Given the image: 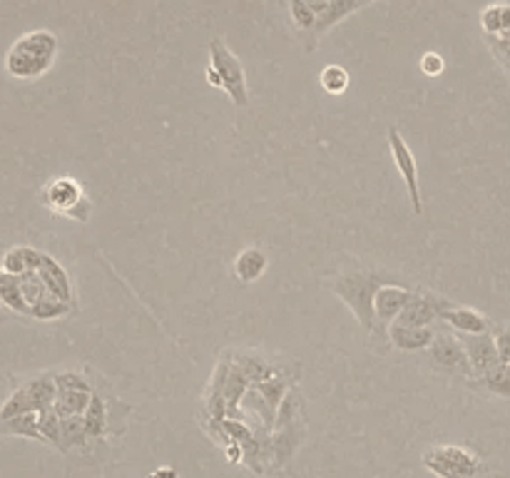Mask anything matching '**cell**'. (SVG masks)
<instances>
[{
  "label": "cell",
  "mask_w": 510,
  "mask_h": 478,
  "mask_svg": "<svg viewBox=\"0 0 510 478\" xmlns=\"http://www.w3.org/2000/svg\"><path fill=\"white\" fill-rule=\"evenodd\" d=\"M506 366H508V374H510V364H506Z\"/></svg>",
  "instance_id": "cell-33"
},
{
  "label": "cell",
  "mask_w": 510,
  "mask_h": 478,
  "mask_svg": "<svg viewBox=\"0 0 510 478\" xmlns=\"http://www.w3.org/2000/svg\"><path fill=\"white\" fill-rule=\"evenodd\" d=\"M438 321L448 324L451 329H456L458 334H483V331H493V324L488 319L483 317L480 311L468 307H453V304H446L441 309V317Z\"/></svg>",
  "instance_id": "cell-13"
},
{
  "label": "cell",
  "mask_w": 510,
  "mask_h": 478,
  "mask_svg": "<svg viewBox=\"0 0 510 478\" xmlns=\"http://www.w3.org/2000/svg\"><path fill=\"white\" fill-rule=\"evenodd\" d=\"M389 279H381L376 272L369 269H353L346 275L336 276V282L331 284L334 294L351 309V314L362 324L363 329H376V319H373V297L381 284Z\"/></svg>",
  "instance_id": "cell-2"
},
{
  "label": "cell",
  "mask_w": 510,
  "mask_h": 478,
  "mask_svg": "<svg viewBox=\"0 0 510 478\" xmlns=\"http://www.w3.org/2000/svg\"><path fill=\"white\" fill-rule=\"evenodd\" d=\"M58 38L50 31H32L18 38L5 55V68L18 80H35L55 63Z\"/></svg>",
  "instance_id": "cell-1"
},
{
  "label": "cell",
  "mask_w": 510,
  "mask_h": 478,
  "mask_svg": "<svg viewBox=\"0 0 510 478\" xmlns=\"http://www.w3.org/2000/svg\"><path fill=\"white\" fill-rule=\"evenodd\" d=\"M436 337V331L431 327H406V324H398L394 321L389 327V339L394 347L404 351H421L431 347V341Z\"/></svg>",
  "instance_id": "cell-14"
},
{
  "label": "cell",
  "mask_w": 510,
  "mask_h": 478,
  "mask_svg": "<svg viewBox=\"0 0 510 478\" xmlns=\"http://www.w3.org/2000/svg\"><path fill=\"white\" fill-rule=\"evenodd\" d=\"M480 23L488 35H500L503 32V5H488L480 13Z\"/></svg>",
  "instance_id": "cell-26"
},
{
  "label": "cell",
  "mask_w": 510,
  "mask_h": 478,
  "mask_svg": "<svg viewBox=\"0 0 510 478\" xmlns=\"http://www.w3.org/2000/svg\"><path fill=\"white\" fill-rule=\"evenodd\" d=\"M446 304V299L431 297V294H416L414 292V297L408 299V304H406L396 321L406 324V327H431L434 321H438L441 309Z\"/></svg>",
  "instance_id": "cell-11"
},
{
  "label": "cell",
  "mask_w": 510,
  "mask_h": 478,
  "mask_svg": "<svg viewBox=\"0 0 510 478\" xmlns=\"http://www.w3.org/2000/svg\"><path fill=\"white\" fill-rule=\"evenodd\" d=\"M319 83L329 95H344L346 87H349V73H346V68H341V65H327V68L321 70Z\"/></svg>",
  "instance_id": "cell-24"
},
{
  "label": "cell",
  "mask_w": 510,
  "mask_h": 478,
  "mask_svg": "<svg viewBox=\"0 0 510 478\" xmlns=\"http://www.w3.org/2000/svg\"><path fill=\"white\" fill-rule=\"evenodd\" d=\"M362 3H366V0H331L329 8H327V11L321 13L319 18H317V25H314V35L319 38L321 32H327L331 25H336L341 18L351 15V13L356 11V8H359Z\"/></svg>",
  "instance_id": "cell-19"
},
{
  "label": "cell",
  "mask_w": 510,
  "mask_h": 478,
  "mask_svg": "<svg viewBox=\"0 0 510 478\" xmlns=\"http://www.w3.org/2000/svg\"><path fill=\"white\" fill-rule=\"evenodd\" d=\"M431 359L434 364H438L441 369H446L451 374H463V376H476L473 366H470V359H468L466 349L461 344V337L456 334H436L434 341H431Z\"/></svg>",
  "instance_id": "cell-8"
},
{
  "label": "cell",
  "mask_w": 510,
  "mask_h": 478,
  "mask_svg": "<svg viewBox=\"0 0 510 478\" xmlns=\"http://www.w3.org/2000/svg\"><path fill=\"white\" fill-rule=\"evenodd\" d=\"M493 50H496V55H498L503 65L510 70V31L493 35Z\"/></svg>",
  "instance_id": "cell-28"
},
{
  "label": "cell",
  "mask_w": 510,
  "mask_h": 478,
  "mask_svg": "<svg viewBox=\"0 0 510 478\" xmlns=\"http://www.w3.org/2000/svg\"><path fill=\"white\" fill-rule=\"evenodd\" d=\"M483 386H486V392L493 393V396H500V399H510V374H508V366L506 364H498V366H493L488 372L479 376Z\"/></svg>",
  "instance_id": "cell-22"
},
{
  "label": "cell",
  "mask_w": 510,
  "mask_h": 478,
  "mask_svg": "<svg viewBox=\"0 0 510 478\" xmlns=\"http://www.w3.org/2000/svg\"><path fill=\"white\" fill-rule=\"evenodd\" d=\"M510 31V3H503V32Z\"/></svg>",
  "instance_id": "cell-32"
},
{
  "label": "cell",
  "mask_w": 510,
  "mask_h": 478,
  "mask_svg": "<svg viewBox=\"0 0 510 478\" xmlns=\"http://www.w3.org/2000/svg\"><path fill=\"white\" fill-rule=\"evenodd\" d=\"M55 396H58L55 374H38L25 379L0 401V426H5L18 416L43 414L48 409H53Z\"/></svg>",
  "instance_id": "cell-3"
},
{
  "label": "cell",
  "mask_w": 510,
  "mask_h": 478,
  "mask_svg": "<svg viewBox=\"0 0 510 478\" xmlns=\"http://www.w3.org/2000/svg\"><path fill=\"white\" fill-rule=\"evenodd\" d=\"M204 75H207V83L212 87H222V77H219V73L214 70L212 65H207V70H204Z\"/></svg>",
  "instance_id": "cell-31"
},
{
  "label": "cell",
  "mask_w": 510,
  "mask_h": 478,
  "mask_svg": "<svg viewBox=\"0 0 510 478\" xmlns=\"http://www.w3.org/2000/svg\"><path fill=\"white\" fill-rule=\"evenodd\" d=\"M0 304L15 314H28V304L21 292V279L18 275H8L5 269H0Z\"/></svg>",
  "instance_id": "cell-18"
},
{
  "label": "cell",
  "mask_w": 510,
  "mask_h": 478,
  "mask_svg": "<svg viewBox=\"0 0 510 478\" xmlns=\"http://www.w3.org/2000/svg\"><path fill=\"white\" fill-rule=\"evenodd\" d=\"M90 212H93V204H90V200H87V197H83V200L75 204L73 210L65 214V217H70V220H77V222H87V220H90Z\"/></svg>",
  "instance_id": "cell-30"
},
{
  "label": "cell",
  "mask_w": 510,
  "mask_h": 478,
  "mask_svg": "<svg viewBox=\"0 0 510 478\" xmlns=\"http://www.w3.org/2000/svg\"><path fill=\"white\" fill-rule=\"evenodd\" d=\"M291 18H294V23H297L301 31H314L319 15L311 11V5H309L307 0H291Z\"/></svg>",
  "instance_id": "cell-25"
},
{
  "label": "cell",
  "mask_w": 510,
  "mask_h": 478,
  "mask_svg": "<svg viewBox=\"0 0 510 478\" xmlns=\"http://www.w3.org/2000/svg\"><path fill=\"white\" fill-rule=\"evenodd\" d=\"M55 386H58V396H55L53 411L60 419L83 416L93 401V396H95L90 382L77 372H58L55 374Z\"/></svg>",
  "instance_id": "cell-5"
},
{
  "label": "cell",
  "mask_w": 510,
  "mask_h": 478,
  "mask_svg": "<svg viewBox=\"0 0 510 478\" xmlns=\"http://www.w3.org/2000/svg\"><path fill=\"white\" fill-rule=\"evenodd\" d=\"M38 275L43 276L45 287L53 297L63 299L67 304H73V284H70V276L63 269V265L53 259L50 255H43V265L38 269Z\"/></svg>",
  "instance_id": "cell-15"
},
{
  "label": "cell",
  "mask_w": 510,
  "mask_h": 478,
  "mask_svg": "<svg viewBox=\"0 0 510 478\" xmlns=\"http://www.w3.org/2000/svg\"><path fill=\"white\" fill-rule=\"evenodd\" d=\"M424 464L441 478H476L480 473V458L461 446H436L424 454Z\"/></svg>",
  "instance_id": "cell-6"
},
{
  "label": "cell",
  "mask_w": 510,
  "mask_h": 478,
  "mask_svg": "<svg viewBox=\"0 0 510 478\" xmlns=\"http://www.w3.org/2000/svg\"><path fill=\"white\" fill-rule=\"evenodd\" d=\"M414 297V292L406 287H396L391 282H386L379 287L376 297H373V319L379 327H391L398 314L404 311V307L408 304V299Z\"/></svg>",
  "instance_id": "cell-9"
},
{
  "label": "cell",
  "mask_w": 510,
  "mask_h": 478,
  "mask_svg": "<svg viewBox=\"0 0 510 478\" xmlns=\"http://www.w3.org/2000/svg\"><path fill=\"white\" fill-rule=\"evenodd\" d=\"M493 337H496V349H498V362L510 364V329L503 327H493Z\"/></svg>",
  "instance_id": "cell-27"
},
{
  "label": "cell",
  "mask_w": 510,
  "mask_h": 478,
  "mask_svg": "<svg viewBox=\"0 0 510 478\" xmlns=\"http://www.w3.org/2000/svg\"><path fill=\"white\" fill-rule=\"evenodd\" d=\"M43 255L35 247H13L3 255L0 269H5L8 275H25V272H38L43 265Z\"/></svg>",
  "instance_id": "cell-16"
},
{
  "label": "cell",
  "mask_w": 510,
  "mask_h": 478,
  "mask_svg": "<svg viewBox=\"0 0 510 478\" xmlns=\"http://www.w3.org/2000/svg\"><path fill=\"white\" fill-rule=\"evenodd\" d=\"M83 197H85V194H83V187H80L73 177H55V180H50L45 185L43 190L45 204L58 214L70 212Z\"/></svg>",
  "instance_id": "cell-12"
},
{
  "label": "cell",
  "mask_w": 510,
  "mask_h": 478,
  "mask_svg": "<svg viewBox=\"0 0 510 478\" xmlns=\"http://www.w3.org/2000/svg\"><path fill=\"white\" fill-rule=\"evenodd\" d=\"M21 279V292H22V299H25V304H28V314H31V307H35L40 299H45L50 292L45 287L43 276L38 275V272H25V275H18Z\"/></svg>",
  "instance_id": "cell-23"
},
{
  "label": "cell",
  "mask_w": 510,
  "mask_h": 478,
  "mask_svg": "<svg viewBox=\"0 0 510 478\" xmlns=\"http://www.w3.org/2000/svg\"><path fill=\"white\" fill-rule=\"evenodd\" d=\"M389 148H391V155H394L396 170L401 172V177H404L411 207H414L416 214H421L424 212V203H421V187H418V167H416V159L408 145H406V140L401 138V132L396 128L389 130Z\"/></svg>",
  "instance_id": "cell-7"
},
{
  "label": "cell",
  "mask_w": 510,
  "mask_h": 478,
  "mask_svg": "<svg viewBox=\"0 0 510 478\" xmlns=\"http://www.w3.org/2000/svg\"><path fill=\"white\" fill-rule=\"evenodd\" d=\"M458 337H461V344H463V349H466L476 376H483L488 369L498 366V349H496V337H493V331H483V334H458Z\"/></svg>",
  "instance_id": "cell-10"
},
{
  "label": "cell",
  "mask_w": 510,
  "mask_h": 478,
  "mask_svg": "<svg viewBox=\"0 0 510 478\" xmlns=\"http://www.w3.org/2000/svg\"><path fill=\"white\" fill-rule=\"evenodd\" d=\"M83 421H85V431L87 438H103L107 434V421H110V414H107V406L103 401V396L95 393L93 401L87 406V411L83 414Z\"/></svg>",
  "instance_id": "cell-20"
},
{
  "label": "cell",
  "mask_w": 510,
  "mask_h": 478,
  "mask_svg": "<svg viewBox=\"0 0 510 478\" xmlns=\"http://www.w3.org/2000/svg\"><path fill=\"white\" fill-rule=\"evenodd\" d=\"M70 311H73V304H67L63 299L48 294V297L40 299L35 307H31V314H28V317L40 319V321H53V319L65 317V314H70Z\"/></svg>",
  "instance_id": "cell-21"
},
{
  "label": "cell",
  "mask_w": 510,
  "mask_h": 478,
  "mask_svg": "<svg viewBox=\"0 0 510 478\" xmlns=\"http://www.w3.org/2000/svg\"><path fill=\"white\" fill-rule=\"evenodd\" d=\"M210 65L222 77V90L232 97L234 105L245 107L249 103V90H246V75L242 60L224 45V41L214 38L210 43Z\"/></svg>",
  "instance_id": "cell-4"
},
{
  "label": "cell",
  "mask_w": 510,
  "mask_h": 478,
  "mask_svg": "<svg viewBox=\"0 0 510 478\" xmlns=\"http://www.w3.org/2000/svg\"><path fill=\"white\" fill-rule=\"evenodd\" d=\"M421 70H424V75H428V77H436V75L443 73V58L438 53H425L424 58H421Z\"/></svg>",
  "instance_id": "cell-29"
},
{
  "label": "cell",
  "mask_w": 510,
  "mask_h": 478,
  "mask_svg": "<svg viewBox=\"0 0 510 478\" xmlns=\"http://www.w3.org/2000/svg\"><path fill=\"white\" fill-rule=\"evenodd\" d=\"M266 266H269V259H266L264 252L256 249V247H246L234 259V275H237V279H242L245 284H252V282L264 276Z\"/></svg>",
  "instance_id": "cell-17"
}]
</instances>
